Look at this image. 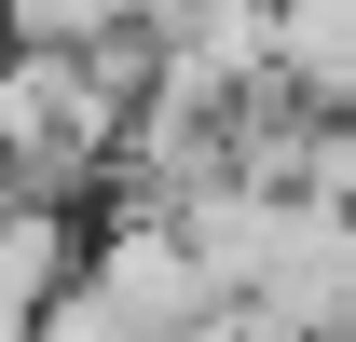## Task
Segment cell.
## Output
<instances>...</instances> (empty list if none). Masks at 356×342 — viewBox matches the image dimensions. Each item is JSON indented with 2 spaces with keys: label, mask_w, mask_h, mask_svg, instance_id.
<instances>
[{
  "label": "cell",
  "mask_w": 356,
  "mask_h": 342,
  "mask_svg": "<svg viewBox=\"0 0 356 342\" xmlns=\"http://www.w3.org/2000/svg\"><path fill=\"white\" fill-rule=\"evenodd\" d=\"M83 288L110 301L137 342H192L206 315H220V288H206L192 247H178V219H110V233L83 247Z\"/></svg>",
  "instance_id": "cell-1"
},
{
  "label": "cell",
  "mask_w": 356,
  "mask_h": 342,
  "mask_svg": "<svg viewBox=\"0 0 356 342\" xmlns=\"http://www.w3.org/2000/svg\"><path fill=\"white\" fill-rule=\"evenodd\" d=\"M247 315H274L288 342H343V329H356V219L288 192V233H274V260H261V288H247Z\"/></svg>",
  "instance_id": "cell-2"
},
{
  "label": "cell",
  "mask_w": 356,
  "mask_h": 342,
  "mask_svg": "<svg viewBox=\"0 0 356 342\" xmlns=\"http://www.w3.org/2000/svg\"><path fill=\"white\" fill-rule=\"evenodd\" d=\"M274 83L315 124H356V0H274Z\"/></svg>",
  "instance_id": "cell-3"
},
{
  "label": "cell",
  "mask_w": 356,
  "mask_h": 342,
  "mask_svg": "<svg viewBox=\"0 0 356 342\" xmlns=\"http://www.w3.org/2000/svg\"><path fill=\"white\" fill-rule=\"evenodd\" d=\"M0 206H14V192H0Z\"/></svg>",
  "instance_id": "cell-4"
}]
</instances>
